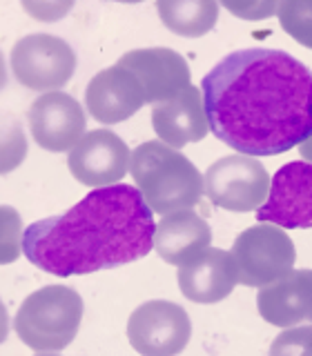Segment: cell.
<instances>
[{
    "instance_id": "1",
    "label": "cell",
    "mask_w": 312,
    "mask_h": 356,
    "mask_svg": "<svg viewBox=\"0 0 312 356\" xmlns=\"http://www.w3.org/2000/svg\"><path fill=\"white\" fill-rule=\"evenodd\" d=\"M201 94L210 131L243 156H276L312 136V72L286 51H232Z\"/></svg>"
},
{
    "instance_id": "2",
    "label": "cell",
    "mask_w": 312,
    "mask_h": 356,
    "mask_svg": "<svg viewBox=\"0 0 312 356\" xmlns=\"http://www.w3.org/2000/svg\"><path fill=\"white\" fill-rule=\"evenodd\" d=\"M154 211L134 185L89 192L61 216L25 229L22 252L38 270L81 276L127 265L154 250Z\"/></svg>"
},
{
    "instance_id": "3",
    "label": "cell",
    "mask_w": 312,
    "mask_h": 356,
    "mask_svg": "<svg viewBox=\"0 0 312 356\" xmlns=\"http://www.w3.org/2000/svg\"><path fill=\"white\" fill-rule=\"evenodd\" d=\"M134 187L145 198L154 214H174L201 203L205 181L181 152L163 143H143L130 159Z\"/></svg>"
},
{
    "instance_id": "4",
    "label": "cell",
    "mask_w": 312,
    "mask_h": 356,
    "mask_svg": "<svg viewBox=\"0 0 312 356\" xmlns=\"http://www.w3.org/2000/svg\"><path fill=\"white\" fill-rule=\"evenodd\" d=\"M83 298L67 285H47L29 294L16 312L14 330L27 348L61 352L70 345L83 321Z\"/></svg>"
},
{
    "instance_id": "5",
    "label": "cell",
    "mask_w": 312,
    "mask_h": 356,
    "mask_svg": "<svg viewBox=\"0 0 312 356\" xmlns=\"http://www.w3.org/2000/svg\"><path fill=\"white\" fill-rule=\"evenodd\" d=\"M232 256L239 270V283L248 287H265L281 281L297 263L292 238L272 222H259L241 232L232 245Z\"/></svg>"
},
{
    "instance_id": "6",
    "label": "cell",
    "mask_w": 312,
    "mask_h": 356,
    "mask_svg": "<svg viewBox=\"0 0 312 356\" xmlns=\"http://www.w3.org/2000/svg\"><path fill=\"white\" fill-rule=\"evenodd\" d=\"M205 196L212 205L228 211H254L270 196L272 178L254 156H223L203 176Z\"/></svg>"
},
{
    "instance_id": "7",
    "label": "cell",
    "mask_w": 312,
    "mask_h": 356,
    "mask_svg": "<svg viewBox=\"0 0 312 356\" xmlns=\"http://www.w3.org/2000/svg\"><path fill=\"white\" fill-rule=\"evenodd\" d=\"M11 72L31 92H58L76 72V54L70 42L52 33H29L11 49Z\"/></svg>"
},
{
    "instance_id": "8",
    "label": "cell",
    "mask_w": 312,
    "mask_h": 356,
    "mask_svg": "<svg viewBox=\"0 0 312 356\" xmlns=\"http://www.w3.org/2000/svg\"><path fill=\"white\" fill-rule=\"evenodd\" d=\"M130 345L141 356H176L192 339V321L172 300H148L130 314Z\"/></svg>"
},
{
    "instance_id": "9",
    "label": "cell",
    "mask_w": 312,
    "mask_h": 356,
    "mask_svg": "<svg viewBox=\"0 0 312 356\" xmlns=\"http://www.w3.org/2000/svg\"><path fill=\"white\" fill-rule=\"evenodd\" d=\"M132 152L120 136L109 129L87 131L70 149V172L81 185L87 187H111L118 185L130 170Z\"/></svg>"
},
{
    "instance_id": "10",
    "label": "cell",
    "mask_w": 312,
    "mask_h": 356,
    "mask_svg": "<svg viewBox=\"0 0 312 356\" xmlns=\"http://www.w3.org/2000/svg\"><path fill=\"white\" fill-rule=\"evenodd\" d=\"M259 222H272L283 229L312 227V163L295 161L272 178L270 196L256 209Z\"/></svg>"
},
{
    "instance_id": "11",
    "label": "cell",
    "mask_w": 312,
    "mask_h": 356,
    "mask_svg": "<svg viewBox=\"0 0 312 356\" xmlns=\"http://www.w3.org/2000/svg\"><path fill=\"white\" fill-rule=\"evenodd\" d=\"M85 111L81 103L65 92H45L31 103V136L42 149L67 152L85 136Z\"/></svg>"
},
{
    "instance_id": "12",
    "label": "cell",
    "mask_w": 312,
    "mask_h": 356,
    "mask_svg": "<svg viewBox=\"0 0 312 356\" xmlns=\"http://www.w3.org/2000/svg\"><path fill=\"white\" fill-rule=\"evenodd\" d=\"M120 67H125L139 78V83L145 92V103L161 105L165 100H172L187 89L189 65L181 54L167 47H150V49H134L127 51L118 60Z\"/></svg>"
},
{
    "instance_id": "13",
    "label": "cell",
    "mask_w": 312,
    "mask_h": 356,
    "mask_svg": "<svg viewBox=\"0 0 312 356\" xmlns=\"http://www.w3.org/2000/svg\"><path fill=\"white\" fill-rule=\"evenodd\" d=\"M143 105L145 92L139 78L118 63L98 72L85 89V107L103 125L127 120Z\"/></svg>"
},
{
    "instance_id": "14",
    "label": "cell",
    "mask_w": 312,
    "mask_h": 356,
    "mask_svg": "<svg viewBox=\"0 0 312 356\" xmlns=\"http://www.w3.org/2000/svg\"><path fill=\"white\" fill-rule=\"evenodd\" d=\"M178 289L181 294L198 305L219 303L232 294L239 283V270L232 252L208 250L198 259L178 267Z\"/></svg>"
},
{
    "instance_id": "15",
    "label": "cell",
    "mask_w": 312,
    "mask_h": 356,
    "mask_svg": "<svg viewBox=\"0 0 312 356\" xmlns=\"http://www.w3.org/2000/svg\"><path fill=\"white\" fill-rule=\"evenodd\" d=\"M152 127L163 145L172 149L198 143L208 136L210 120L201 89L189 85L172 100H165L152 109Z\"/></svg>"
},
{
    "instance_id": "16",
    "label": "cell",
    "mask_w": 312,
    "mask_h": 356,
    "mask_svg": "<svg viewBox=\"0 0 312 356\" xmlns=\"http://www.w3.org/2000/svg\"><path fill=\"white\" fill-rule=\"evenodd\" d=\"M256 307L263 321L276 327L312 321V270H292L281 281L261 287Z\"/></svg>"
},
{
    "instance_id": "17",
    "label": "cell",
    "mask_w": 312,
    "mask_h": 356,
    "mask_svg": "<svg viewBox=\"0 0 312 356\" xmlns=\"http://www.w3.org/2000/svg\"><path fill=\"white\" fill-rule=\"evenodd\" d=\"M210 243L212 229L208 220L192 209L174 211V214H167L156 222L154 250L170 265L181 267L198 259L201 254L210 250Z\"/></svg>"
},
{
    "instance_id": "18",
    "label": "cell",
    "mask_w": 312,
    "mask_h": 356,
    "mask_svg": "<svg viewBox=\"0 0 312 356\" xmlns=\"http://www.w3.org/2000/svg\"><path fill=\"white\" fill-rule=\"evenodd\" d=\"M221 5L214 0H161L156 11L163 25L176 36L201 38L217 25Z\"/></svg>"
},
{
    "instance_id": "19",
    "label": "cell",
    "mask_w": 312,
    "mask_h": 356,
    "mask_svg": "<svg viewBox=\"0 0 312 356\" xmlns=\"http://www.w3.org/2000/svg\"><path fill=\"white\" fill-rule=\"evenodd\" d=\"M25 159H27L25 129H22L20 120L14 114L0 111V176L18 170Z\"/></svg>"
},
{
    "instance_id": "20",
    "label": "cell",
    "mask_w": 312,
    "mask_h": 356,
    "mask_svg": "<svg viewBox=\"0 0 312 356\" xmlns=\"http://www.w3.org/2000/svg\"><path fill=\"white\" fill-rule=\"evenodd\" d=\"M276 16L286 33L312 49V0H283L279 3Z\"/></svg>"
},
{
    "instance_id": "21",
    "label": "cell",
    "mask_w": 312,
    "mask_h": 356,
    "mask_svg": "<svg viewBox=\"0 0 312 356\" xmlns=\"http://www.w3.org/2000/svg\"><path fill=\"white\" fill-rule=\"evenodd\" d=\"M25 229L20 214L9 205H0V265H9L20 259Z\"/></svg>"
},
{
    "instance_id": "22",
    "label": "cell",
    "mask_w": 312,
    "mask_h": 356,
    "mask_svg": "<svg viewBox=\"0 0 312 356\" xmlns=\"http://www.w3.org/2000/svg\"><path fill=\"white\" fill-rule=\"evenodd\" d=\"M270 356H312V325L288 327L272 341Z\"/></svg>"
},
{
    "instance_id": "23",
    "label": "cell",
    "mask_w": 312,
    "mask_h": 356,
    "mask_svg": "<svg viewBox=\"0 0 312 356\" xmlns=\"http://www.w3.org/2000/svg\"><path fill=\"white\" fill-rule=\"evenodd\" d=\"M223 7L243 20H265L279 11V3H274V0H241V3L226 0Z\"/></svg>"
},
{
    "instance_id": "24",
    "label": "cell",
    "mask_w": 312,
    "mask_h": 356,
    "mask_svg": "<svg viewBox=\"0 0 312 356\" xmlns=\"http://www.w3.org/2000/svg\"><path fill=\"white\" fill-rule=\"evenodd\" d=\"M22 9L40 22H56L72 9V3H22Z\"/></svg>"
},
{
    "instance_id": "25",
    "label": "cell",
    "mask_w": 312,
    "mask_h": 356,
    "mask_svg": "<svg viewBox=\"0 0 312 356\" xmlns=\"http://www.w3.org/2000/svg\"><path fill=\"white\" fill-rule=\"evenodd\" d=\"M7 337H9V314H7L5 303L0 300V345L5 343Z\"/></svg>"
},
{
    "instance_id": "26",
    "label": "cell",
    "mask_w": 312,
    "mask_h": 356,
    "mask_svg": "<svg viewBox=\"0 0 312 356\" xmlns=\"http://www.w3.org/2000/svg\"><path fill=\"white\" fill-rule=\"evenodd\" d=\"M7 85V65H5V56L0 51V94H3V89Z\"/></svg>"
},
{
    "instance_id": "27",
    "label": "cell",
    "mask_w": 312,
    "mask_h": 356,
    "mask_svg": "<svg viewBox=\"0 0 312 356\" xmlns=\"http://www.w3.org/2000/svg\"><path fill=\"white\" fill-rule=\"evenodd\" d=\"M299 152H301V156H304V159H306L308 163H312V136H310L304 145H301Z\"/></svg>"
},
{
    "instance_id": "28",
    "label": "cell",
    "mask_w": 312,
    "mask_h": 356,
    "mask_svg": "<svg viewBox=\"0 0 312 356\" xmlns=\"http://www.w3.org/2000/svg\"><path fill=\"white\" fill-rule=\"evenodd\" d=\"M36 356H56V354H45V352H40V354H36Z\"/></svg>"
}]
</instances>
